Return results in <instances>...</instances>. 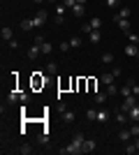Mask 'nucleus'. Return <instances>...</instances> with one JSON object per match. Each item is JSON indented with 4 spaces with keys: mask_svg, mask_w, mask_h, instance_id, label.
Here are the masks:
<instances>
[{
    "mask_svg": "<svg viewBox=\"0 0 139 155\" xmlns=\"http://www.w3.org/2000/svg\"><path fill=\"white\" fill-rule=\"evenodd\" d=\"M132 143L137 146V150H139V137H134V141H132Z\"/></svg>",
    "mask_w": 139,
    "mask_h": 155,
    "instance_id": "41",
    "label": "nucleus"
},
{
    "mask_svg": "<svg viewBox=\"0 0 139 155\" xmlns=\"http://www.w3.org/2000/svg\"><path fill=\"white\" fill-rule=\"evenodd\" d=\"M134 104H139V102H137V95H127L125 100H123V104H121L118 109H123V111H130V109L134 107Z\"/></svg>",
    "mask_w": 139,
    "mask_h": 155,
    "instance_id": "2",
    "label": "nucleus"
},
{
    "mask_svg": "<svg viewBox=\"0 0 139 155\" xmlns=\"http://www.w3.org/2000/svg\"><path fill=\"white\" fill-rule=\"evenodd\" d=\"M40 53H42V46L40 44H33L30 49H28V58L35 60V58H40Z\"/></svg>",
    "mask_w": 139,
    "mask_h": 155,
    "instance_id": "7",
    "label": "nucleus"
},
{
    "mask_svg": "<svg viewBox=\"0 0 139 155\" xmlns=\"http://www.w3.org/2000/svg\"><path fill=\"white\" fill-rule=\"evenodd\" d=\"M44 72H46V74H56V72H58V65H56V63H49L44 67Z\"/></svg>",
    "mask_w": 139,
    "mask_h": 155,
    "instance_id": "22",
    "label": "nucleus"
},
{
    "mask_svg": "<svg viewBox=\"0 0 139 155\" xmlns=\"http://www.w3.org/2000/svg\"><path fill=\"white\" fill-rule=\"evenodd\" d=\"M130 86H132V95L139 97V84H130Z\"/></svg>",
    "mask_w": 139,
    "mask_h": 155,
    "instance_id": "40",
    "label": "nucleus"
},
{
    "mask_svg": "<svg viewBox=\"0 0 139 155\" xmlns=\"http://www.w3.org/2000/svg\"><path fill=\"white\" fill-rule=\"evenodd\" d=\"M19 153L28 155V153H33V148H30V146H28V143H23V146H21V148H19Z\"/></svg>",
    "mask_w": 139,
    "mask_h": 155,
    "instance_id": "35",
    "label": "nucleus"
},
{
    "mask_svg": "<svg viewBox=\"0 0 139 155\" xmlns=\"http://www.w3.org/2000/svg\"><path fill=\"white\" fill-rule=\"evenodd\" d=\"M125 56H139L137 44H127V46H125Z\"/></svg>",
    "mask_w": 139,
    "mask_h": 155,
    "instance_id": "17",
    "label": "nucleus"
},
{
    "mask_svg": "<svg viewBox=\"0 0 139 155\" xmlns=\"http://www.w3.org/2000/svg\"><path fill=\"white\" fill-rule=\"evenodd\" d=\"M118 93H121V88H116L114 84H109V86H107V95H118Z\"/></svg>",
    "mask_w": 139,
    "mask_h": 155,
    "instance_id": "28",
    "label": "nucleus"
},
{
    "mask_svg": "<svg viewBox=\"0 0 139 155\" xmlns=\"http://www.w3.org/2000/svg\"><path fill=\"white\" fill-rule=\"evenodd\" d=\"M72 141H74V143H79L81 148H84V141H86V137L81 134V132H77V134H74V139H72Z\"/></svg>",
    "mask_w": 139,
    "mask_h": 155,
    "instance_id": "21",
    "label": "nucleus"
},
{
    "mask_svg": "<svg viewBox=\"0 0 139 155\" xmlns=\"http://www.w3.org/2000/svg\"><path fill=\"white\" fill-rule=\"evenodd\" d=\"M60 114H63V120H65L67 125H70V123H74V111H70V109L65 107V109L60 111Z\"/></svg>",
    "mask_w": 139,
    "mask_h": 155,
    "instance_id": "9",
    "label": "nucleus"
},
{
    "mask_svg": "<svg viewBox=\"0 0 139 155\" xmlns=\"http://www.w3.org/2000/svg\"><path fill=\"white\" fill-rule=\"evenodd\" d=\"M109 118H111V114H109V111H104V109L98 111V120H100V123H109Z\"/></svg>",
    "mask_w": 139,
    "mask_h": 155,
    "instance_id": "12",
    "label": "nucleus"
},
{
    "mask_svg": "<svg viewBox=\"0 0 139 155\" xmlns=\"http://www.w3.org/2000/svg\"><path fill=\"white\" fill-rule=\"evenodd\" d=\"M63 5H65L67 9H72V7L77 5V0H63Z\"/></svg>",
    "mask_w": 139,
    "mask_h": 155,
    "instance_id": "37",
    "label": "nucleus"
},
{
    "mask_svg": "<svg viewBox=\"0 0 139 155\" xmlns=\"http://www.w3.org/2000/svg\"><path fill=\"white\" fill-rule=\"evenodd\" d=\"M118 139H121L123 143L130 141V139H132V132H130V127H127V130H121V132H118Z\"/></svg>",
    "mask_w": 139,
    "mask_h": 155,
    "instance_id": "11",
    "label": "nucleus"
},
{
    "mask_svg": "<svg viewBox=\"0 0 139 155\" xmlns=\"http://www.w3.org/2000/svg\"><path fill=\"white\" fill-rule=\"evenodd\" d=\"M70 46H72V49H79L81 46V37H72L70 39Z\"/></svg>",
    "mask_w": 139,
    "mask_h": 155,
    "instance_id": "31",
    "label": "nucleus"
},
{
    "mask_svg": "<svg viewBox=\"0 0 139 155\" xmlns=\"http://www.w3.org/2000/svg\"><path fill=\"white\" fill-rule=\"evenodd\" d=\"M72 12L77 14V16H79V19H81V16H84V14H86V9H84V5H79V2H77V5L72 7Z\"/></svg>",
    "mask_w": 139,
    "mask_h": 155,
    "instance_id": "19",
    "label": "nucleus"
},
{
    "mask_svg": "<svg viewBox=\"0 0 139 155\" xmlns=\"http://www.w3.org/2000/svg\"><path fill=\"white\" fill-rule=\"evenodd\" d=\"M118 74H121V67L116 65V67H114L111 72H104V74L100 77V84H102V86H109V84H114V79L118 77Z\"/></svg>",
    "mask_w": 139,
    "mask_h": 155,
    "instance_id": "1",
    "label": "nucleus"
},
{
    "mask_svg": "<svg viewBox=\"0 0 139 155\" xmlns=\"http://www.w3.org/2000/svg\"><path fill=\"white\" fill-rule=\"evenodd\" d=\"M58 49H60L63 53H67L70 49H72V46H70V42H60V46H58Z\"/></svg>",
    "mask_w": 139,
    "mask_h": 155,
    "instance_id": "34",
    "label": "nucleus"
},
{
    "mask_svg": "<svg viewBox=\"0 0 139 155\" xmlns=\"http://www.w3.org/2000/svg\"><path fill=\"white\" fill-rule=\"evenodd\" d=\"M104 5L109 9H121V0H104Z\"/></svg>",
    "mask_w": 139,
    "mask_h": 155,
    "instance_id": "18",
    "label": "nucleus"
},
{
    "mask_svg": "<svg viewBox=\"0 0 139 155\" xmlns=\"http://www.w3.org/2000/svg\"><path fill=\"white\" fill-rule=\"evenodd\" d=\"M130 14H132V9H130V7H121L118 12H116V16H114V21H118V19H130Z\"/></svg>",
    "mask_w": 139,
    "mask_h": 155,
    "instance_id": "6",
    "label": "nucleus"
},
{
    "mask_svg": "<svg viewBox=\"0 0 139 155\" xmlns=\"http://www.w3.org/2000/svg\"><path fill=\"white\" fill-rule=\"evenodd\" d=\"M88 23L93 26V30H100V28H102V19H98V16H95V19H91Z\"/></svg>",
    "mask_w": 139,
    "mask_h": 155,
    "instance_id": "24",
    "label": "nucleus"
},
{
    "mask_svg": "<svg viewBox=\"0 0 139 155\" xmlns=\"http://www.w3.org/2000/svg\"><path fill=\"white\" fill-rule=\"evenodd\" d=\"M60 153H65V155H77V153H84V150H81V146L79 143H67L65 148H60Z\"/></svg>",
    "mask_w": 139,
    "mask_h": 155,
    "instance_id": "3",
    "label": "nucleus"
},
{
    "mask_svg": "<svg viewBox=\"0 0 139 155\" xmlns=\"http://www.w3.org/2000/svg\"><path fill=\"white\" fill-rule=\"evenodd\" d=\"M51 2H53V0H51Z\"/></svg>",
    "mask_w": 139,
    "mask_h": 155,
    "instance_id": "46",
    "label": "nucleus"
},
{
    "mask_svg": "<svg viewBox=\"0 0 139 155\" xmlns=\"http://www.w3.org/2000/svg\"><path fill=\"white\" fill-rule=\"evenodd\" d=\"M118 95H123V97L132 95V86H130V84H125V86H123V88H121V93H118Z\"/></svg>",
    "mask_w": 139,
    "mask_h": 155,
    "instance_id": "23",
    "label": "nucleus"
},
{
    "mask_svg": "<svg viewBox=\"0 0 139 155\" xmlns=\"http://www.w3.org/2000/svg\"><path fill=\"white\" fill-rule=\"evenodd\" d=\"M28 100H30V95H28V93H21V104H26Z\"/></svg>",
    "mask_w": 139,
    "mask_h": 155,
    "instance_id": "39",
    "label": "nucleus"
},
{
    "mask_svg": "<svg viewBox=\"0 0 139 155\" xmlns=\"http://www.w3.org/2000/svg\"><path fill=\"white\" fill-rule=\"evenodd\" d=\"M65 12H67V7L63 5V2H60V5H56V23H58V26L65 21V19H63V16H65Z\"/></svg>",
    "mask_w": 139,
    "mask_h": 155,
    "instance_id": "5",
    "label": "nucleus"
},
{
    "mask_svg": "<svg viewBox=\"0 0 139 155\" xmlns=\"http://www.w3.org/2000/svg\"><path fill=\"white\" fill-rule=\"evenodd\" d=\"M130 132H132V139H134V137H139V125H137V123H134V125H132V127H130Z\"/></svg>",
    "mask_w": 139,
    "mask_h": 155,
    "instance_id": "38",
    "label": "nucleus"
},
{
    "mask_svg": "<svg viewBox=\"0 0 139 155\" xmlns=\"http://www.w3.org/2000/svg\"><path fill=\"white\" fill-rule=\"evenodd\" d=\"M33 28H37L33 19H23L21 21V30H33Z\"/></svg>",
    "mask_w": 139,
    "mask_h": 155,
    "instance_id": "13",
    "label": "nucleus"
},
{
    "mask_svg": "<svg viewBox=\"0 0 139 155\" xmlns=\"http://www.w3.org/2000/svg\"><path fill=\"white\" fill-rule=\"evenodd\" d=\"M137 49H139V44H137ZM137 58H139V56H137Z\"/></svg>",
    "mask_w": 139,
    "mask_h": 155,
    "instance_id": "44",
    "label": "nucleus"
},
{
    "mask_svg": "<svg viewBox=\"0 0 139 155\" xmlns=\"http://www.w3.org/2000/svg\"><path fill=\"white\" fill-rule=\"evenodd\" d=\"M127 116H130V120H132V123H139V104H134L132 109L127 111Z\"/></svg>",
    "mask_w": 139,
    "mask_h": 155,
    "instance_id": "10",
    "label": "nucleus"
},
{
    "mask_svg": "<svg viewBox=\"0 0 139 155\" xmlns=\"http://www.w3.org/2000/svg\"><path fill=\"white\" fill-rule=\"evenodd\" d=\"M116 23H118V28L123 32H130V19H118Z\"/></svg>",
    "mask_w": 139,
    "mask_h": 155,
    "instance_id": "15",
    "label": "nucleus"
},
{
    "mask_svg": "<svg viewBox=\"0 0 139 155\" xmlns=\"http://www.w3.org/2000/svg\"><path fill=\"white\" fill-rule=\"evenodd\" d=\"M40 143H49V132H42L40 134Z\"/></svg>",
    "mask_w": 139,
    "mask_h": 155,
    "instance_id": "36",
    "label": "nucleus"
},
{
    "mask_svg": "<svg viewBox=\"0 0 139 155\" xmlns=\"http://www.w3.org/2000/svg\"><path fill=\"white\" fill-rule=\"evenodd\" d=\"M77 2H79V5H84V2H86V0H77Z\"/></svg>",
    "mask_w": 139,
    "mask_h": 155,
    "instance_id": "42",
    "label": "nucleus"
},
{
    "mask_svg": "<svg viewBox=\"0 0 139 155\" xmlns=\"http://www.w3.org/2000/svg\"><path fill=\"white\" fill-rule=\"evenodd\" d=\"M2 39H5V42H9V39H12V28H9V26L2 28Z\"/></svg>",
    "mask_w": 139,
    "mask_h": 155,
    "instance_id": "25",
    "label": "nucleus"
},
{
    "mask_svg": "<svg viewBox=\"0 0 139 155\" xmlns=\"http://www.w3.org/2000/svg\"><path fill=\"white\" fill-rule=\"evenodd\" d=\"M81 32H84V35H91V32H93V26H91V23H84V26H81Z\"/></svg>",
    "mask_w": 139,
    "mask_h": 155,
    "instance_id": "33",
    "label": "nucleus"
},
{
    "mask_svg": "<svg viewBox=\"0 0 139 155\" xmlns=\"http://www.w3.org/2000/svg\"><path fill=\"white\" fill-rule=\"evenodd\" d=\"M100 39H102V35H100V30H93L91 35H88V42H91V44H100Z\"/></svg>",
    "mask_w": 139,
    "mask_h": 155,
    "instance_id": "14",
    "label": "nucleus"
},
{
    "mask_svg": "<svg viewBox=\"0 0 139 155\" xmlns=\"http://www.w3.org/2000/svg\"><path fill=\"white\" fill-rule=\"evenodd\" d=\"M42 74H44V72H40V70L35 72V77H33V86H35V88H40V86H44V84H46V79L42 77Z\"/></svg>",
    "mask_w": 139,
    "mask_h": 155,
    "instance_id": "8",
    "label": "nucleus"
},
{
    "mask_svg": "<svg viewBox=\"0 0 139 155\" xmlns=\"http://www.w3.org/2000/svg\"><path fill=\"white\" fill-rule=\"evenodd\" d=\"M86 118L91 120V123H95V120H98V109H88L86 111Z\"/></svg>",
    "mask_w": 139,
    "mask_h": 155,
    "instance_id": "20",
    "label": "nucleus"
},
{
    "mask_svg": "<svg viewBox=\"0 0 139 155\" xmlns=\"http://www.w3.org/2000/svg\"><path fill=\"white\" fill-rule=\"evenodd\" d=\"M127 39H130V44H139V35L134 32H127Z\"/></svg>",
    "mask_w": 139,
    "mask_h": 155,
    "instance_id": "32",
    "label": "nucleus"
},
{
    "mask_svg": "<svg viewBox=\"0 0 139 155\" xmlns=\"http://www.w3.org/2000/svg\"><path fill=\"white\" fill-rule=\"evenodd\" d=\"M107 97H109L107 93H95V102H98V104H104V102H107Z\"/></svg>",
    "mask_w": 139,
    "mask_h": 155,
    "instance_id": "27",
    "label": "nucleus"
},
{
    "mask_svg": "<svg viewBox=\"0 0 139 155\" xmlns=\"http://www.w3.org/2000/svg\"><path fill=\"white\" fill-rule=\"evenodd\" d=\"M35 2H44V0H35Z\"/></svg>",
    "mask_w": 139,
    "mask_h": 155,
    "instance_id": "43",
    "label": "nucleus"
},
{
    "mask_svg": "<svg viewBox=\"0 0 139 155\" xmlns=\"http://www.w3.org/2000/svg\"><path fill=\"white\" fill-rule=\"evenodd\" d=\"M51 51H53V44H51V42H44V44H42V53H44V56H49Z\"/></svg>",
    "mask_w": 139,
    "mask_h": 155,
    "instance_id": "26",
    "label": "nucleus"
},
{
    "mask_svg": "<svg viewBox=\"0 0 139 155\" xmlns=\"http://www.w3.org/2000/svg\"><path fill=\"white\" fill-rule=\"evenodd\" d=\"M137 102H139V97H137Z\"/></svg>",
    "mask_w": 139,
    "mask_h": 155,
    "instance_id": "45",
    "label": "nucleus"
},
{
    "mask_svg": "<svg viewBox=\"0 0 139 155\" xmlns=\"http://www.w3.org/2000/svg\"><path fill=\"white\" fill-rule=\"evenodd\" d=\"M81 150H84V153H93V150H95V141H93V139H86Z\"/></svg>",
    "mask_w": 139,
    "mask_h": 155,
    "instance_id": "16",
    "label": "nucleus"
},
{
    "mask_svg": "<svg viewBox=\"0 0 139 155\" xmlns=\"http://www.w3.org/2000/svg\"><path fill=\"white\" fill-rule=\"evenodd\" d=\"M46 19H49V14H46L44 9H40V12H37V14L33 16V21H35V26H37V28H40V26H44V23H46Z\"/></svg>",
    "mask_w": 139,
    "mask_h": 155,
    "instance_id": "4",
    "label": "nucleus"
},
{
    "mask_svg": "<svg viewBox=\"0 0 139 155\" xmlns=\"http://www.w3.org/2000/svg\"><path fill=\"white\" fill-rule=\"evenodd\" d=\"M100 60H102L104 65H109V63H114V56H111V53H102V58H100Z\"/></svg>",
    "mask_w": 139,
    "mask_h": 155,
    "instance_id": "29",
    "label": "nucleus"
},
{
    "mask_svg": "<svg viewBox=\"0 0 139 155\" xmlns=\"http://www.w3.org/2000/svg\"><path fill=\"white\" fill-rule=\"evenodd\" d=\"M125 153L132 155V153H139V150H137V146H134V143H125Z\"/></svg>",
    "mask_w": 139,
    "mask_h": 155,
    "instance_id": "30",
    "label": "nucleus"
}]
</instances>
